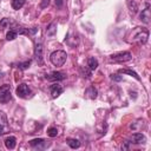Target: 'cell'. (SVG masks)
<instances>
[{"mask_svg": "<svg viewBox=\"0 0 151 151\" xmlns=\"http://www.w3.org/2000/svg\"><path fill=\"white\" fill-rule=\"evenodd\" d=\"M66 59H67V54H66V52L63 51V50H57V51L52 52L51 55H50L51 63H52L54 66H58V67H59V66H63V65L65 64Z\"/></svg>", "mask_w": 151, "mask_h": 151, "instance_id": "cell-2", "label": "cell"}, {"mask_svg": "<svg viewBox=\"0 0 151 151\" xmlns=\"http://www.w3.org/2000/svg\"><path fill=\"white\" fill-rule=\"evenodd\" d=\"M15 145H17V138H15V137L9 136V137H7V138L5 139V146H6L7 149L12 150V149L15 147Z\"/></svg>", "mask_w": 151, "mask_h": 151, "instance_id": "cell-13", "label": "cell"}, {"mask_svg": "<svg viewBox=\"0 0 151 151\" xmlns=\"http://www.w3.org/2000/svg\"><path fill=\"white\" fill-rule=\"evenodd\" d=\"M29 65H31V60H26L25 63H19L18 64V67L21 68V70H26V68L29 67Z\"/></svg>", "mask_w": 151, "mask_h": 151, "instance_id": "cell-25", "label": "cell"}, {"mask_svg": "<svg viewBox=\"0 0 151 151\" xmlns=\"http://www.w3.org/2000/svg\"><path fill=\"white\" fill-rule=\"evenodd\" d=\"M29 145H31L33 149L44 150V149H46V147H48V146L51 145V142L45 140V139H42V138H37V139L29 140Z\"/></svg>", "mask_w": 151, "mask_h": 151, "instance_id": "cell-5", "label": "cell"}, {"mask_svg": "<svg viewBox=\"0 0 151 151\" xmlns=\"http://www.w3.org/2000/svg\"><path fill=\"white\" fill-rule=\"evenodd\" d=\"M34 59L38 63V65H44V59H42V44L37 42L34 47Z\"/></svg>", "mask_w": 151, "mask_h": 151, "instance_id": "cell-8", "label": "cell"}, {"mask_svg": "<svg viewBox=\"0 0 151 151\" xmlns=\"http://www.w3.org/2000/svg\"><path fill=\"white\" fill-rule=\"evenodd\" d=\"M61 4H63V0H55V5H58L59 7L61 6Z\"/></svg>", "mask_w": 151, "mask_h": 151, "instance_id": "cell-27", "label": "cell"}, {"mask_svg": "<svg viewBox=\"0 0 151 151\" xmlns=\"http://www.w3.org/2000/svg\"><path fill=\"white\" fill-rule=\"evenodd\" d=\"M11 24H12V20H11V19H8V18H4V19H1V21H0V29L8 28Z\"/></svg>", "mask_w": 151, "mask_h": 151, "instance_id": "cell-21", "label": "cell"}, {"mask_svg": "<svg viewBox=\"0 0 151 151\" xmlns=\"http://www.w3.org/2000/svg\"><path fill=\"white\" fill-rule=\"evenodd\" d=\"M55 33H57V22H55V21H52V22L47 26V28H46V34H47L48 37H53Z\"/></svg>", "mask_w": 151, "mask_h": 151, "instance_id": "cell-14", "label": "cell"}, {"mask_svg": "<svg viewBox=\"0 0 151 151\" xmlns=\"http://www.w3.org/2000/svg\"><path fill=\"white\" fill-rule=\"evenodd\" d=\"M131 59H132V54L129 51L118 52L110 57V61H113V63H126V61H130Z\"/></svg>", "mask_w": 151, "mask_h": 151, "instance_id": "cell-3", "label": "cell"}, {"mask_svg": "<svg viewBox=\"0 0 151 151\" xmlns=\"http://www.w3.org/2000/svg\"><path fill=\"white\" fill-rule=\"evenodd\" d=\"M147 39H149V29L147 28H145V27H134L131 31L129 41L133 42V44L144 45V44L147 42Z\"/></svg>", "mask_w": 151, "mask_h": 151, "instance_id": "cell-1", "label": "cell"}, {"mask_svg": "<svg viewBox=\"0 0 151 151\" xmlns=\"http://www.w3.org/2000/svg\"><path fill=\"white\" fill-rule=\"evenodd\" d=\"M9 126H8V120L7 117L5 114V112L0 111V136H2L4 133H6L8 131Z\"/></svg>", "mask_w": 151, "mask_h": 151, "instance_id": "cell-9", "label": "cell"}, {"mask_svg": "<svg viewBox=\"0 0 151 151\" xmlns=\"http://www.w3.org/2000/svg\"><path fill=\"white\" fill-rule=\"evenodd\" d=\"M47 134L50 136V137H57V134H58V130H57V127H50L48 130H47Z\"/></svg>", "mask_w": 151, "mask_h": 151, "instance_id": "cell-24", "label": "cell"}, {"mask_svg": "<svg viewBox=\"0 0 151 151\" xmlns=\"http://www.w3.org/2000/svg\"><path fill=\"white\" fill-rule=\"evenodd\" d=\"M87 66H88V70L90 71H93L98 67V60L96 58H88L87 60Z\"/></svg>", "mask_w": 151, "mask_h": 151, "instance_id": "cell-19", "label": "cell"}, {"mask_svg": "<svg viewBox=\"0 0 151 151\" xmlns=\"http://www.w3.org/2000/svg\"><path fill=\"white\" fill-rule=\"evenodd\" d=\"M66 78V74L63 73V72H57V71H53L51 73H46L45 74V79L48 80V81H60V80H64Z\"/></svg>", "mask_w": 151, "mask_h": 151, "instance_id": "cell-7", "label": "cell"}, {"mask_svg": "<svg viewBox=\"0 0 151 151\" xmlns=\"http://www.w3.org/2000/svg\"><path fill=\"white\" fill-rule=\"evenodd\" d=\"M110 78H111L112 80H114V81H120V80L123 79V77H122V76H119V74H111V76H110Z\"/></svg>", "mask_w": 151, "mask_h": 151, "instance_id": "cell-26", "label": "cell"}, {"mask_svg": "<svg viewBox=\"0 0 151 151\" xmlns=\"http://www.w3.org/2000/svg\"><path fill=\"white\" fill-rule=\"evenodd\" d=\"M145 140H146L145 136H144L143 133H139V132L133 133V134L130 137V142L133 143V144H144Z\"/></svg>", "mask_w": 151, "mask_h": 151, "instance_id": "cell-11", "label": "cell"}, {"mask_svg": "<svg viewBox=\"0 0 151 151\" xmlns=\"http://www.w3.org/2000/svg\"><path fill=\"white\" fill-rule=\"evenodd\" d=\"M25 2H26V0H12V7H13V9L18 11L25 5Z\"/></svg>", "mask_w": 151, "mask_h": 151, "instance_id": "cell-20", "label": "cell"}, {"mask_svg": "<svg viewBox=\"0 0 151 151\" xmlns=\"http://www.w3.org/2000/svg\"><path fill=\"white\" fill-rule=\"evenodd\" d=\"M127 6H129L130 11H131L133 14L138 11V6H137V4H136V1H134V0H127Z\"/></svg>", "mask_w": 151, "mask_h": 151, "instance_id": "cell-22", "label": "cell"}, {"mask_svg": "<svg viewBox=\"0 0 151 151\" xmlns=\"http://www.w3.org/2000/svg\"><path fill=\"white\" fill-rule=\"evenodd\" d=\"M63 91H64V88H63L60 85H58V84L52 85V86H51V96H52V98L59 97V96L63 93Z\"/></svg>", "mask_w": 151, "mask_h": 151, "instance_id": "cell-12", "label": "cell"}, {"mask_svg": "<svg viewBox=\"0 0 151 151\" xmlns=\"http://www.w3.org/2000/svg\"><path fill=\"white\" fill-rule=\"evenodd\" d=\"M140 20L144 22V24H146V25H149L150 22H151V12H150V5L147 4L146 5V7L140 12Z\"/></svg>", "mask_w": 151, "mask_h": 151, "instance_id": "cell-10", "label": "cell"}, {"mask_svg": "<svg viewBox=\"0 0 151 151\" xmlns=\"http://www.w3.org/2000/svg\"><path fill=\"white\" fill-rule=\"evenodd\" d=\"M37 31H38V28H32V29H29V28H24V27H21L20 29H18L17 31V33H19V34H26V35H33V34H35L37 33Z\"/></svg>", "mask_w": 151, "mask_h": 151, "instance_id": "cell-15", "label": "cell"}, {"mask_svg": "<svg viewBox=\"0 0 151 151\" xmlns=\"http://www.w3.org/2000/svg\"><path fill=\"white\" fill-rule=\"evenodd\" d=\"M31 93H32L31 88H29V87H28V85H27V84H25V83L20 84V85L17 87V96H18V97H20V98H22V99L28 98V97L31 96Z\"/></svg>", "mask_w": 151, "mask_h": 151, "instance_id": "cell-6", "label": "cell"}, {"mask_svg": "<svg viewBox=\"0 0 151 151\" xmlns=\"http://www.w3.org/2000/svg\"><path fill=\"white\" fill-rule=\"evenodd\" d=\"M85 93H86V94H87V97H88V98H91V99H96V98H97V94H98L97 90H96L93 86L87 87V88H86V91H85Z\"/></svg>", "mask_w": 151, "mask_h": 151, "instance_id": "cell-18", "label": "cell"}, {"mask_svg": "<svg viewBox=\"0 0 151 151\" xmlns=\"http://www.w3.org/2000/svg\"><path fill=\"white\" fill-rule=\"evenodd\" d=\"M11 99H12L11 85L4 84L2 86H0V103L5 104V103H8Z\"/></svg>", "mask_w": 151, "mask_h": 151, "instance_id": "cell-4", "label": "cell"}, {"mask_svg": "<svg viewBox=\"0 0 151 151\" xmlns=\"http://www.w3.org/2000/svg\"><path fill=\"white\" fill-rule=\"evenodd\" d=\"M118 72H119V73H123V74H129V76L133 77L134 79H137V80H140L139 76H138V74H137L134 71H132V70H129V68H120Z\"/></svg>", "mask_w": 151, "mask_h": 151, "instance_id": "cell-16", "label": "cell"}, {"mask_svg": "<svg viewBox=\"0 0 151 151\" xmlns=\"http://www.w3.org/2000/svg\"><path fill=\"white\" fill-rule=\"evenodd\" d=\"M66 143H67V145L71 149H78L80 146V142L78 139H74V138H67L66 139Z\"/></svg>", "mask_w": 151, "mask_h": 151, "instance_id": "cell-17", "label": "cell"}, {"mask_svg": "<svg viewBox=\"0 0 151 151\" xmlns=\"http://www.w3.org/2000/svg\"><path fill=\"white\" fill-rule=\"evenodd\" d=\"M17 35H18V33H17L15 29H9V31L6 33V39H7V40H14V39L17 38Z\"/></svg>", "mask_w": 151, "mask_h": 151, "instance_id": "cell-23", "label": "cell"}]
</instances>
